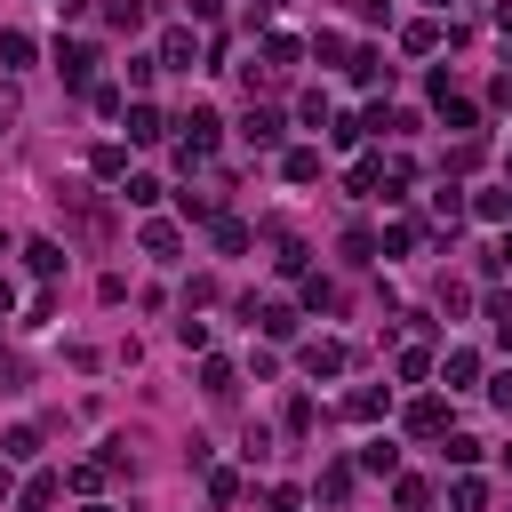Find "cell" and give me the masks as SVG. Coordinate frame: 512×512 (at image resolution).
Wrapping results in <instances>:
<instances>
[{
	"label": "cell",
	"instance_id": "6da1fadb",
	"mask_svg": "<svg viewBox=\"0 0 512 512\" xmlns=\"http://www.w3.org/2000/svg\"><path fill=\"white\" fill-rule=\"evenodd\" d=\"M56 72H64V88H88V72H96V48H88V40H56Z\"/></svg>",
	"mask_w": 512,
	"mask_h": 512
},
{
	"label": "cell",
	"instance_id": "7a4b0ae2",
	"mask_svg": "<svg viewBox=\"0 0 512 512\" xmlns=\"http://www.w3.org/2000/svg\"><path fill=\"white\" fill-rule=\"evenodd\" d=\"M120 120H128V144H160V136H168V120H160V104H128Z\"/></svg>",
	"mask_w": 512,
	"mask_h": 512
},
{
	"label": "cell",
	"instance_id": "3957f363",
	"mask_svg": "<svg viewBox=\"0 0 512 512\" xmlns=\"http://www.w3.org/2000/svg\"><path fill=\"white\" fill-rule=\"evenodd\" d=\"M344 360H352V352H344L336 336H320V344H304V376H344Z\"/></svg>",
	"mask_w": 512,
	"mask_h": 512
},
{
	"label": "cell",
	"instance_id": "277c9868",
	"mask_svg": "<svg viewBox=\"0 0 512 512\" xmlns=\"http://www.w3.org/2000/svg\"><path fill=\"white\" fill-rule=\"evenodd\" d=\"M160 72H192V32H160Z\"/></svg>",
	"mask_w": 512,
	"mask_h": 512
},
{
	"label": "cell",
	"instance_id": "5b68a950",
	"mask_svg": "<svg viewBox=\"0 0 512 512\" xmlns=\"http://www.w3.org/2000/svg\"><path fill=\"white\" fill-rule=\"evenodd\" d=\"M176 128H184V144H192V152H208V144H216V112H208V104H192Z\"/></svg>",
	"mask_w": 512,
	"mask_h": 512
},
{
	"label": "cell",
	"instance_id": "8992f818",
	"mask_svg": "<svg viewBox=\"0 0 512 512\" xmlns=\"http://www.w3.org/2000/svg\"><path fill=\"white\" fill-rule=\"evenodd\" d=\"M440 384H448V392L480 384V352H448V360H440Z\"/></svg>",
	"mask_w": 512,
	"mask_h": 512
},
{
	"label": "cell",
	"instance_id": "52a82bcc",
	"mask_svg": "<svg viewBox=\"0 0 512 512\" xmlns=\"http://www.w3.org/2000/svg\"><path fill=\"white\" fill-rule=\"evenodd\" d=\"M24 64H32V32L8 24V32H0V72H24Z\"/></svg>",
	"mask_w": 512,
	"mask_h": 512
},
{
	"label": "cell",
	"instance_id": "ba28073f",
	"mask_svg": "<svg viewBox=\"0 0 512 512\" xmlns=\"http://www.w3.org/2000/svg\"><path fill=\"white\" fill-rule=\"evenodd\" d=\"M240 136H248V144H280V112H272V104H256V112L240 120Z\"/></svg>",
	"mask_w": 512,
	"mask_h": 512
},
{
	"label": "cell",
	"instance_id": "9c48e42d",
	"mask_svg": "<svg viewBox=\"0 0 512 512\" xmlns=\"http://www.w3.org/2000/svg\"><path fill=\"white\" fill-rule=\"evenodd\" d=\"M48 504H56V472H32L24 496H16V512H48Z\"/></svg>",
	"mask_w": 512,
	"mask_h": 512
},
{
	"label": "cell",
	"instance_id": "30bf717a",
	"mask_svg": "<svg viewBox=\"0 0 512 512\" xmlns=\"http://www.w3.org/2000/svg\"><path fill=\"white\" fill-rule=\"evenodd\" d=\"M248 240H256V232H248L240 216H216V248H224V256H248Z\"/></svg>",
	"mask_w": 512,
	"mask_h": 512
},
{
	"label": "cell",
	"instance_id": "8fae6325",
	"mask_svg": "<svg viewBox=\"0 0 512 512\" xmlns=\"http://www.w3.org/2000/svg\"><path fill=\"white\" fill-rule=\"evenodd\" d=\"M24 264H32L40 280H56V272H64V248H56V240H32V248H24Z\"/></svg>",
	"mask_w": 512,
	"mask_h": 512
},
{
	"label": "cell",
	"instance_id": "7c38bea8",
	"mask_svg": "<svg viewBox=\"0 0 512 512\" xmlns=\"http://www.w3.org/2000/svg\"><path fill=\"white\" fill-rule=\"evenodd\" d=\"M200 384H208L216 400H232V392H240V368H232V360H208V368H200Z\"/></svg>",
	"mask_w": 512,
	"mask_h": 512
},
{
	"label": "cell",
	"instance_id": "4fadbf2b",
	"mask_svg": "<svg viewBox=\"0 0 512 512\" xmlns=\"http://www.w3.org/2000/svg\"><path fill=\"white\" fill-rule=\"evenodd\" d=\"M0 456H8V464H32V456H40V432H32V424H16V432L0 440Z\"/></svg>",
	"mask_w": 512,
	"mask_h": 512
},
{
	"label": "cell",
	"instance_id": "5bb4252c",
	"mask_svg": "<svg viewBox=\"0 0 512 512\" xmlns=\"http://www.w3.org/2000/svg\"><path fill=\"white\" fill-rule=\"evenodd\" d=\"M280 176H288V184H312V176H320V152H304V144H296V152L280 160Z\"/></svg>",
	"mask_w": 512,
	"mask_h": 512
},
{
	"label": "cell",
	"instance_id": "9a60e30c",
	"mask_svg": "<svg viewBox=\"0 0 512 512\" xmlns=\"http://www.w3.org/2000/svg\"><path fill=\"white\" fill-rule=\"evenodd\" d=\"M344 496H352V464H328L320 472V504H344Z\"/></svg>",
	"mask_w": 512,
	"mask_h": 512
},
{
	"label": "cell",
	"instance_id": "2e32d148",
	"mask_svg": "<svg viewBox=\"0 0 512 512\" xmlns=\"http://www.w3.org/2000/svg\"><path fill=\"white\" fill-rule=\"evenodd\" d=\"M104 24H112V32H136V24H144V0H104Z\"/></svg>",
	"mask_w": 512,
	"mask_h": 512
},
{
	"label": "cell",
	"instance_id": "e0dca14e",
	"mask_svg": "<svg viewBox=\"0 0 512 512\" xmlns=\"http://www.w3.org/2000/svg\"><path fill=\"white\" fill-rule=\"evenodd\" d=\"M400 48H408V56H432V48H440V24H408Z\"/></svg>",
	"mask_w": 512,
	"mask_h": 512
},
{
	"label": "cell",
	"instance_id": "ac0fdd59",
	"mask_svg": "<svg viewBox=\"0 0 512 512\" xmlns=\"http://www.w3.org/2000/svg\"><path fill=\"white\" fill-rule=\"evenodd\" d=\"M296 56H304V48H296V40H288V32H272V40H264V64H272V72H288V64H296Z\"/></svg>",
	"mask_w": 512,
	"mask_h": 512
},
{
	"label": "cell",
	"instance_id": "d6986e66",
	"mask_svg": "<svg viewBox=\"0 0 512 512\" xmlns=\"http://www.w3.org/2000/svg\"><path fill=\"white\" fill-rule=\"evenodd\" d=\"M440 424H448L440 400H416V408H408V432H440Z\"/></svg>",
	"mask_w": 512,
	"mask_h": 512
},
{
	"label": "cell",
	"instance_id": "ffe728a7",
	"mask_svg": "<svg viewBox=\"0 0 512 512\" xmlns=\"http://www.w3.org/2000/svg\"><path fill=\"white\" fill-rule=\"evenodd\" d=\"M392 464H400L392 440H368V448H360V472H392Z\"/></svg>",
	"mask_w": 512,
	"mask_h": 512
},
{
	"label": "cell",
	"instance_id": "44dd1931",
	"mask_svg": "<svg viewBox=\"0 0 512 512\" xmlns=\"http://www.w3.org/2000/svg\"><path fill=\"white\" fill-rule=\"evenodd\" d=\"M352 80H360V88H376V80H384V56H376V48H360V56H352Z\"/></svg>",
	"mask_w": 512,
	"mask_h": 512
},
{
	"label": "cell",
	"instance_id": "7402d4cb",
	"mask_svg": "<svg viewBox=\"0 0 512 512\" xmlns=\"http://www.w3.org/2000/svg\"><path fill=\"white\" fill-rule=\"evenodd\" d=\"M256 320H264V336H296V312H288V304H264Z\"/></svg>",
	"mask_w": 512,
	"mask_h": 512
},
{
	"label": "cell",
	"instance_id": "603a6c76",
	"mask_svg": "<svg viewBox=\"0 0 512 512\" xmlns=\"http://www.w3.org/2000/svg\"><path fill=\"white\" fill-rule=\"evenodd\" d=\"M448 504H456V512H480V504H488V488H480V480H456V488H448Z\"/></svg>",
	"mask_w": 512,
	"mask_h": 512
},
{
	"label": "cell",
	"instance_id": "cb8c5ba5",
	"mask_svg": "<svg viewBox=\"0 0 512 512\" xmlns=\"http://www.w3.org/2000/svg\"><path fill=\"white\" fill-rule=\"evenodd\" d=\"M24 376H32V368H24V360L0 344V392H24Z\"/></svg>",
	"mask_w": 512,
	"mask_h": 512
},
{
	"label": "cell",
	"instance_id": "d4e9b609",
	"mask_svg": "<svg viewBox=\"0 0 512 512\" xmlns=\"http://www.w3.org/2000/svg\"><path fill=\"white\" fill-rule=\"evenodd\" d=\"M328 136H336V144H360V136H368V120H352V112H336V120H328Z\"/></svg>",
	"mask_w": 512,
	"mask_h": 512
},
{
	"label": "cell",
	"instance_id": "484cf974",
	"mask_svg": "<svg viewBox=\"0 0 512 512\" xmlns=\"http://www.w3.org/2000/svg\"><path fill=\"white\" fill-rule=\"evenodd\" d=\"M144 248L152 256H176V224H144Z\"/></svg>",
	"mask_w": 512,
	"mask_h": 512
},
{
	"label": "cell",
	"instance_id": "4316f807",
	"mask_svg": "<svg viewBox=\"0 0 512 512\" xmlns=\"http://www.w3.org/2000/svg\"><path fill=\"white\" fill-rule=\"evenodd\" d=\"M344 256L352 264H376V232H344Z\"/></svg>",
	"mask_w": 512,
	"mask_h": 512
},
{
	"label": "cell",
	"instance_id": "83f0119b",
	"mask_svg": "<svg viewBox=\"0 0 512 512\" xmlns=\"http://www.w3.org/2000/svg\"><path fill=\"white\" fill-rule=\"evenodd\" d=\"M176 344H184V352H200V344H208V320H192V312H184V320H176Z\"/></svg>",
	"mask_w": 512,
	"mask_h": 512
},
{
	"label": "cell",
	"instance_id": "f1b7e54d",
	"mask_svg": "<svg viewBox=\"0 0 512 512\" xmlns=\"http://www.w3.org/2000/svg\"><path fill=\"white\" fill-rule=\"evenodd\" d=\"M16 120H24V96H16V88H8V80H0V136H8V128H16Z\"/></svg>",
	"mask_w": 512,
	"mask_h": 512
},
{
	"label": "cell",
	"instance_id": "f546056e",
	"mask_svg": "<svg viewBox=\"0 0 512 512\" xmlns=\"http://www.w3.org/2000/svg\"><path fill=\"white\" fill-rule=\"evenodd\" d=\"M488 400H496V408H512V368H504V376L488 384Z\"/></svg>",
	"mask_w": 512,
	"mask_h": 512
},
{
	"label": "cell",
	"instance_id": "4dcf8cb0",
	"mask_svg": "<svg viewBox=\"0 0 512 512\" xmlns=\"http://www.w3.org/2000/svg\"><path fill=\"white\" fill-rule=\"evenodd\" d=\"M480 264H488V272H504V264H512V232H504V240H496V256H480Z\"/></svg>",
	"mask_w": 512,
	"mask_h": 512
},
{
	"label": "cell",
	"instance_id": "1f68e13d",
	"mask_svg": "<svg viewBox=\"0 0 512 512\" xmlns=\"http://www.w3.org/2000/svg\"><path fill=\"white\" fill-rule=\"evenodd\" d=\"M352 8H360V16H368V24H376V16H384V8H392V0H352Z\"/></svg>",
	"mask_w": 512,
	"mask_h": 512
},
{
	"label": "cell",
	"instance_id": "d6a6232c",
	"mask_svg": "<svg viewBox=\"0 0 512 512\" xmlns=\"http://www.w3.org/2000/svg\"><path fill=\"white\" fill-rule=\"evenodd\" d=\"M8 304H16V280H8V272H0V312H8Z\"/></svg>",
	"mask_w": 512,
	"mask_h": 512
},
{
	"label": "cell",
	"instance_id": "836d02e7",
	"mask_svg": "<svg viewBox=\"0 0 512 512\" xmlns=\"http://www.w3.org/2000/svg\"><path fill=\"white\" fill-rule=\"evenodd\" d=\"M192 16H216V0H192Z\"/></svg>",
	"mask_w": 512,
	"mask_h": 512
},
{
	"label": "cell",
	"instance_id": "e575fe53",
	"mask_svg": "<svg viewBox=\"0 0 512 512\" xmlns=\"http://www.w3.org/2000/svg\"><path fill=\"white\" fill-rule=\"evenodd\" d=\"M8 488H16V472H8V464H0V496H8Z\"/></svg>",
	"mask_w": 512,
	"mask_h": 512
},
{
	"label": "cell",
	"instance_id": "d590c367",
	"mask_svg": "<svg viewBox=\"0 0 512 512\" xmlns=\"http://www.w3.org/2000/svg\"><path fill=\"white\" fill-rule=\"evenodd\" d=\"M80 512H112V504H80Z\"/></svg>",
	"mask_w": 512,
	"mask_h": 512
},
{
	"label": "cell",
	"instance_id": "8d00e7d4",
	"mask_svg": "<svg viewBox=\"0 0 512 512\" xmlns=\"http://www.w3.org/2000/svg\"><path fill=\"white\" fill-rule=\"evenodd\" d=\"M504 472H512V448H504Z\"/></svg>",
	"mask_w": 512,
	"mask_h": 512
},
{
	"label": "cell",
	"instance_id": "74e56055",
	"mask_svg": "<svg viewBox=\"0 0 512 512\" xmlns=\"http://www.w3.org/2000/svg\"><path fill=\"white\" fill-rule=\"evenodd\" d=\"M0 256H8V232H0Z\"/></svg>",
	"mask_w": 512,
	"mask_h": 512
}]
</instances>
